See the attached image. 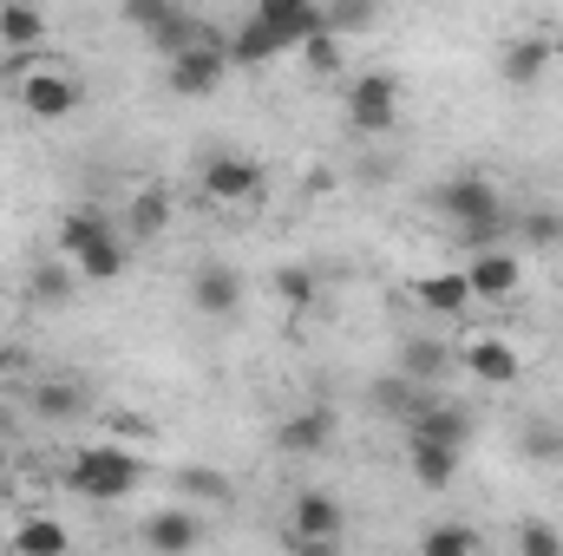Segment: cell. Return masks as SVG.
<instances>
[{
	"label": "cell",
	"instance_id": "1",
	"mask_svg": "<svg viewBox=\"0 0 563 556\" xmlns=\"http://www.w3.org/2000/svg\"><path fill=\"white\" fill-rule=\"evenodd\" d=\"M432 210L472 243V256L478 249H498V236L511 230V210H505V190L492 184V177H478V170H465V177H445L439 190H432Z\"/></svg>",
	"mask_w": 563,
	"mask_h": 556
},
{
	"label": "cell",
	"instance_id": "2",
	"mask_svg": "<svg viewBox=\"0 0 563 556\" xmlns=\"http://www.w3.org/2000/svg\"><path fill=\"white\" fill-rule=\"evenodd\" d=\"M144 478L139 452H125V445H86V452H73V465H66V485L79 491V498H92V504H119V498H132Z\"/></svg>",
	"mask_w": 563,
	"mask_h": 556
},
{
	"label": "cell",
	"instance_id": "3",
	"mask_svg": "<svg viewBox=\"0 0 563 556\" xmlns=\"http://www.w3.org/2000/svg\"><path fill=\"white\" fill-rule=\"evenodd\" d=\"M341 531H347V511H341L334 491H301L288 504V544L301 556H334Z\"/></svg>",
	"mask_w": 563,
	"mask_h": 556
},
{
	"label": "cell",
	"instance_id": "4",
	"mask_svg": "<svg viewBox=\"0 0 563 556\" xmlns=\"http://www.w3.org/2000/svg\"><path fill=\"white\" fill-rule=\"evenodd\" d=\"M394 119H400V79L394 73H361L354 86H347V125L361 132V138H387L394 132Z\"/></svg>",
	"mask_w": 563,
	"mask_h": 556
},
{
	"label": "cell",
	"instance_id": "5",
	"mask_svg": "<svg viewBox=\"0 0 563 556\" xmlns=\"http://www.w3.org/2000/svg\"><path fill=\"white\" fill-rule=\"evenodd\" d=\"M79 99H86V86H79L73 73H59V66H33V73H20V112L40 119V125L73 119Z\"/></svg>",
	"mask_w": 563,
	"mask_h": 556
},
{
	"label": "cell",
	"instance_id": "6",
	"mask_svg": "<svg viewBox=\"0 0 563 556\" xmlns=\"http://www.w3.org/2000/svg\"><path fill=\"white\" fill-rule=\"evenodd\" d=\"M197 190H203L217 210H236V203H250V197L263 190V164L243 157V151H210L203 170H197Z\"/></svg>",
	"mask_w": 563,
	"mask_h": 556
},
{
	"label": "cell",
	"instance_id": "7",
	"mask_svg": "<svg viewBox=\"0 0 563 556\" xmlns=\"http://www.w3.org/2000/svg\"><path fill=\"white\" fill-rule=\"evenodd\" d=\"M223 73H230L223 33H217V40H203V46H190V53H177V59L164 66V79H170V92H177V99H203V92H217V86H223Z\"/></svg>",
	"mask_w": 563,
	"mask_h": 556
},
{
	"label": "cell",
	"instance_id": "8",
	"mask_svg": "<svg viewBox=\"0 0 563 556\" xmlns=\"http://www.w3.org/2000/svg\"><path fill=\"white\" fill-rule=\"evenodd\" d=\"M190 301L210 321H236L243 314V276H236V263H203L197 281H190Z\"/></svg>",
	"mask_w": 563,
	"mask_h": 556
},
{
	"label": "cell",
	"instance_id": "9",
	"mask_svg": "<svg viewBox=\"0 0 563 556\" xmlns=\"http://www.w3.org/2000/svg\"><path fill=\"white\" fill-rule=\"evenodd\" d=\"M328 445H334V413L328 407H301L276 425V452H288V458H321Z\"/></svg>",
	"mask_w": 563,
	"mask_h": 556
},
{
	"label": "cell",
	"instance_id": "10",
	"mask_svg": "<svg viewBox=\"0 0 563 556\" xmlns=\"http://www.w3.org/2000/svg\"><path fill=\"white\" fill-rule=\"evenodd\" d=\"M256 20L282 40V53H301V46L321 33V7H314V0H263Z\"/></svg>",
	"mask_w": 563,
	"mask_h": 556
},
{
	"label": "cell",
	"instance_id": "11",
	"mask_svg": "<svg viewBox=\"0 0 563 556\" xmlns=\"http://www.w3.org/2000/svg\"><path fill=\"white\" fill-rule=\"evenodd\" d=\"M203 544V524H197V511H151L144 518V551L151 556H190Z\"/></svg>",
	"mask_w": 563,
	"mask_h": 556
},
{
	"label": "cell",
	"instance_id": "12",
	"mask_svg": "<svg viewBox=\"0 0 563 556\" xmlns=\"http://www.w3.org/2000/svg\"><path fill=\"white\" fill-rule=\"evenodd\" d=\"M465 288H472V301H505L518 288V256L511 249H478L465 263Z\"/></svg>",
	"mask_w": 563,
	"mask_h": 556
},
{
	"label": "cell",
	"instance_id": "13",
	"mask_svg": "<svg viewBox=\"0 0 563 556\" xmlns=\"http://www.w3.org/2000/svg\"><path fill=\"white\" fill-rule=\"evenodd\" d=\"M407 425H413V438H426V445H452V452H465V438H472V413H465V407H445V400H426Z\"/></svg>",
	"mask_w": 563,
	"mask_h": 556
},
{
	"label": "cell",
	"instance_id": "14",
	"mask_svg": "<svg viewBox=\"0 0 563 556\" xmlns=\"http://www.w3.org/2000/svg\"><path fill=\"white\" fill-rule=\"evenodd\" d=\"M106 236H119V230H112V216H106V210H92V203H79V210H66V216H59V256H66V263H79V256H86V249H99Z\"/></svg>",
	"mask_w": 563,
	"mask_h": 556
},
{
	"label": "cell",
	"instance_id": "15",
	"mask_svg": "<svg viewBox=\"0 0 563 556\" xmlns=\"http://www.w3.org/2000/svg\"><path fill=\"white\" fill-rule=\"evenodd\" d=\"M465 367L485 380V387H511L518 374H525V360H518V347L511 341H498V334H478L472 347H465Z\"/></svg>",
	"mask_w": 563,
	"mask_h": 556
},
{
	"label": "cell",
	"instance_id": "16",
	"mask_svg": "<svg viewBox=\"0 0 563 556\" xmlns=\"http://www.w3.org/2000/svg\"><path fill=\"white\" fill-rule=\"evenodd\" d=\"M40 40H46V13L26 7V0H7V7H0V46H7L13 59H33Z\"/></svg>",
	"mask_w": 563,
	"mask_h": 556
},
{
	"label": "cell",
	"instance_id": "17",
	"mask_svg": "<svg viewBox=\"0 0 563 556\" xmlns=\"http://www.w3.org/2000/svg\"><path fill=\"white\" fill-rule=\"evenodd\" d=\"M223 53H230V66H269V59L282 53V40L250 13V20H236V26L223 33Z\"/></svg>",
	"mask_w": 563,
	"mask_h": 556
},
{
	"label": "cell",
	"instance_id": "18",
	"mask_svg": "<svg viewBox=\"0 0 563 556\" xmlns=\"http://www.w3.org/2000/svg\"><path fill=\"white\" fill-rule=\"evenodd\" d=\"M445 374H452V354H445V341L420 334V341H407V347H400V380H413V387H439Z\"/></svg>",
	"mask_w": 563,
	"mask_h": 556
},
{
	"label": "cell",
	"instance_id": "19",
	"mask_svg": "<svg viewBox=\"0 0 563 556\" xmlns=\"http://www.w3.org/2000/svg\"><path fill=\"white\" fill-rule=\"evenodd\" d=\"M407 471H413L420 491H445V485L459 478V452H452V445H426V438H413V445H407Z\"/></svg>",
	"mask_w": 563,
	"mask_h": 556
},
{
	"label": "cell",
	"instance_id": "20",
	"mask_svg": "<svg viewBox=\"0 0 563 556\" xmlns=\"http://www.w3.org/2000/svg\"><path fill=\"white\" fill-rule=\"evenodd\" d=\"M544 73H551V40L544 33H525V40L505 46V79L511 86H538Z\"/></svg>",
	"mask_w": 563,
	"mask_h": 556
},
{
	"label": "cell",
	"instance_id": "21",
	"mask_svg": "<svg viewBox=\"0 0 563 556\" xmlns=\"http://www.w3.org/2000/svg\"><path fill=\"white\" fill-rule=\"evenodd\" d=\"M13 556H73V531L59 518H26L13 531Z\"/></svg>",
	"mask_w": 563,
	"mask_h": 556
},
{
	"label": "cell",
	"instance_id": "22",
	"mask_svg": "<svg viewBox=\"0 0 563 556\" xmlns=\"http://www.w3.org/2000/svg\"><path fill=\"white\" fill-rule=\"evenodd\" d=\"M420 308L426 314H465L472 308V288H465V269H445V276H426L420 288Z\"/></svg>",
	"mask_w": 563,
	"mask_h": 556
},
{
	"label": "cell",
	"instance_id": "23",
	"mask_svg": "<svg viewBox=\"0 0 563 556\" xmlns=\"http://www.w3.org/2000/svg\"><path fill=\"white\" fill-rule=\"evenodd\" d=\"M73 281H79V269H73L66 256H53V263H33V276H26V288H33V301L59 308V301H73Z\"/></svg>",
	"mask_w": 563,
	"mask_h": 556
},
{
	"label": "cell",
	"instance_id": "24",
	"mask_svg": "<svg viewBox=\"0 0 563 556\" xmlns=\"http://www.w3.org/2000/svg\"><path fill=\"white\" fill-rule=\"evenodd\" d=\"M177 491H184V498H197V504H236L230 478H223V471H210V465H177Z\"/></svg>",
	"mask_w": 563,
	"mask_h": 556
},
{
	"label": "cell",
	"instance_id": "25",
	"mask_svg": "<svg viewBox=\"0 0 563 556\" xmlns=\"http://www.w3.org/2000/svg\"><path fill=\"white\" fill-rule=\"evenodd\" d=\"M276 301H282V314H308V308H314V269H308V263H282Z\"/></svg>",
	"mask_w": 563,
	"mask_h": 556
},
{
	"label": "cell",
	"instance_id": "26",
	"mask_svg": "<svg viewBox=\"0 0 563 556\" xmlns=\"http://www.w3.org/2000/svg\"><path fill=\"white\" fill-rule=\"evenodd\" d=\"M125 263H132L125 236H106V243H99V249H86V256H79L73 269H79L86 281H119V276H125Z\"/></svg>",
	"mask_w": 563,
	"mask_h": 556
},
{
	"label": "cell",
	"instance_id": "27",
	"mask_svg": "<svg viewBox=\"0 0 563 556\" xmlns=\"http://www.w3.org/2000/svg\"><path fill=\"white\" fill-rule=\"evenodd\" d=\"M164 223H170V190H164V184H151V190H139V197H132L125 230H132V236H157Z\"/></svg>",
	"mask_w": 563,
	"mask_h": 556
},
{
	"label": "cell",
	"instance_id": "28",
	"mask_svg": "<svg viewBox=\"0 0 563 556\" xmlns=\"http://www.w3.org/2000/svg\"><path fill=\"white\" fill-rule=\"evenodd\" d=\"M33 413L40 419H79L86 413V393L73 380H46V387H33Z\"/></svg>",
	"mask_w": 563,
	"mask_h": 556
},
{
	"label": "cell",
	"instance_id": "29",
	"mask_svg": "<svg viewBox=\"0 0 563 556\" xmlns=\"http://www.w3.org/2000/svg\"><path fill=\"white\" fill-rule=\"evenodd\" d=\"M518 236H525L531 249H558V243H563V210H558V203L525 210V216H518Z\"/></svg>",
	"mask_w": 563,
	"mask_h": 556
},
{
	"label": "cell",
	"instance_id": "30",
	"mask_svg": "<svg viewBox=\"0 0 563 556\" xmlns=\"http://www.w3.org/2000/svg\"><path fill=\"white\" fill-rule=\"evenodd\" d=\"M420 556H478V537H472L465 524H426Z\"/></svg>",
	"mask_w": 563,
	"mask_h": 556
},
{
	"label": "cell",
	"instance_id": "31",
	"mask_svg": "<svg viewBox=\"0 0 563 556\" xmlns=\"http://www.w3.org/2000/svg\"><path fill=\"white\" fill-rule=\"evenodd\" d=\"M518 556H563L558 524H544V518H525V524H518Z\"/></svg>",
	"mask_w": 563,
	"mask_h": 556
},
{
	"label": "cell",
	"instance_id": "32",
	"mask_svg": "<svg viewBox=\"0 0 563 556\" xmlns=\"http://www.w3.org/2000/svg\"><path fill=\"white\" fill-rule=\"evenodd\" d=\"M301 59H308V73H341V59H347V53H341V40H334V33L321 26V33H314V40L301 46Z\"/></svg>",
	"mask_w": 563,
	"mask_h": 556
},
{
	"label": "cell",
	"instance_id": "33",
	"mask_svg": "<svg viewBox=\"0 0 563 556\" xmlns=\"http://www.w3.org/2000/svg\"><path fill=\"white\" fill-rule=\"evenodd\" d=\"M170 7H177V0H125V20L151 33V26H164V20H170Z\"/></svg>",
	"mask_w": 563,
	"mask_h": 556
},
{
	"label": "cell",
	"instance_id": "34",
	"mask_svg": "<svg viewBox=\"0 0 563 556\" xmlns=\"http://www.w3.org/2000/svg\"><path fill=\"white\" fill-rule=\"evenodd\" d=\"M525 452H563V432H551V425H525Z\"/></svg>",
	"mask_w": 563,
	"mask_h": 556
},
{
	"label": "cell",
	"instance_id": "35",
	"mask_svg": "<svg viewBox=\"0 0 563 556\" xmlns=\"http://www.w3.org/2000/svg\"><path fill=\"white\" fill-rule=\"evenodd\" d=\"M20 367H26V354H20V347H0V387H7Z\"/></svg>",
	"mask_w": 563,
	"mask_h": 556
}]
</instances>
